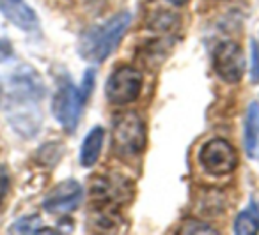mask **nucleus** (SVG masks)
<instances>
[{
	"label": "nucleus",
	"instance_id": "f3484780",
	"mask_svg": "<svg viewBox=\"0 0 259 235\" xmlns=\"http://www.w3.org/2000/svg\"><path fill=\"white\" fill-rule=\"evenodd\" d=\"M167 2H170V4H174V6H185L188 0H167Z\"/></svg>",
	"mask_w": 259,
	"mask_h": 235
},
{
	"label": "nucleus",
	"instance_id": "f8f14e48",
	"mask_svg": "<svg viewBox=\"0 0 259 235\" xmlns=\"http://www.w3.org/2000/svg\"><path fill=\"white\" fill-rule=\"evenodd\" d=\"M234 233L238 235H255L259 233V207L252 200L245 210L238 214L234 221Z\"/></svg>",
	"mask_w": 259,
	"mask_h": 235
},
{
	"label": "nucleus",
	"instance_id": "2eb2a0df",
	"mask_svg": "<svg viewBox=\"0 0 259 235\" xmlns=\"http://www.w3.org/2000/svg\"><path fill=\"white\" fill-rule=\"evenodd\" d=\"M183 233H217L215 230L208 226V224L201 223V221H190L183 226Z\"/></svg>",
	"mask_w": 259,
	"mask_h": 235
},
{
	"label": "nucleus",
	"instance_id": "1a4fd4ad",
	"mask_svg": "<svg viewBox=\"0 0 259 235\" xmlns=\"http://www.w3.org/2000/svg\"><path fill=\"white\" fill-rule=\"evenodd\" d=\"M0 13L18 29L25 32H34L39 27L36 11L25 0H0Z\"/></svg>",
	"mask_w": 259,
	"mask_h": 235
},
{
	"label": "nucleus",
	"instance_id": "6e6552de",
	"mask_svg": "<svg viewBox=\"0 0 259 235\" xmlns=\"http://www.w3.org/2000/svg\"><path fill=\"white\" fill-rule=\"evenodd\" d=\"M83 188L76 181H64L55 186L43 200V209L52 214H69L80 205Z\"/></svg>",
	"mask_w": 259,
	"mask_h": 235
},
{
	"label": "nucleus",
	"instance_id": "ddd939ff",
	"mask_svg": "<svg viewBox=\"0 0 259 235\" xmlns=\"http://www.w3.org/2000/svg\"><path fill=\"white\" fill-rule=\"evenodd\" d=\"M11 231H16V233H41V231H48V230H43V223H41L39 217L32 216V217H23L18 223H15L11 226Z\"/></svg>",
	"mask_w": 259,
	"mask_h": 235
},
{
	"label": "nucleus",
	"instance_id": "4468645a",
	"mask_svg": "<svg viewBox=\"0 0 259 235\" xmlns=\"http://www.w3.org/2000/svg\"><path fill=\"white\" fill-rule=\"evenodd\" d=\"M250 62H252V69H250V80L252 83H259V46L255 41L250 43Z\"/></svg>",
	"mask_w": 259,
	"mask_h": 235
},
{
	"label": "nucleus",
	"instance_id": "9b49d317",
	"mask_svg": "<svg viewBox=\"0 0 259 235\" xmlns=\"http://www.w3.org/2000/svg\"><path fill=\"white\" fill-rule=\"evenodd\" d=\"M245 150L248 157L255 156V150L259 147V104L250 103L247 108V117H245V133H243Z\"/></svg>",
	"mask_w": 259,
	"mask_h": 235
},
{
	"label": "nucleus",
	"instance_id": "f257e3e1",
	"mask_svg": "<svg viewBox=\"0 0 259 235\" xmlns=\"http://www.w3.org/2000/svg\"><path fill=\"white\" fill-rule=\"evenodd\" d=\"M130 23H132L130 13H119L108 22L91 27L80 37L78 53L87 62H94V64L105 62L119 46Z\"/></svg>",
	"mask_w": 259,
	"mask_h": 235
},
{
	"label": "nucleus",
	"instance_id": "20e7f679",
	"mask_svg": "<svg viewBox=\"0 0 259 235\" xmlns=\"http://www.w3.org/2000/svg\"><path fill=\"white\" fill-rule=\"evenodd\" d=\"M85 97V92L75 87L71 78L68 76L59 78L57 92H55L54 103H52V113L68 133H73L78 126Z\"/></svg>",
	"mask_w": 259,
	"mask_h": 235
},
{
	"label": "nucleus",
	"instance_id": "423d86ee",
	"mask_svg": "<svg viewBox=\"0 0 259 235\" xmlns=\"http://www.w3.org/2000/svg\"><path fill=\"white\" fill-rule=\"evenodd\" d=\"M142 90V75L132 66L117 68L107 80L105 94L114 104H128L137 101Z\"/></svg>",
	"mask_w": 259,
	"mask_h": 235
},
{
	"label": "nucleus",
	"instance_id": "39448f33",
	"mask_svg": "<svg viewBox=\"0 0 259 235\" xmlns=\"http://www.w3.org/2000/svg\"><path fill=\"white\" fill-rule=\"evenodd\" d=\"M199 163L209 175L233 173L238 166V152L229 142L222 138H213L206 142L199 150Z\"/></svg>",
	"mask_w": 259,
	"mask_h": 235
},
{
	"label": "nucleus",
	"instance_id": "7ed1b4c3",
	"mask_svg": "<svg viewBox=\"0 0 259 235\" xmlns=\"http://www.w3.org/2000/svg\"><path fill=\"white\" fill-rule=\"evenodd\" d=\"M114 152L121 159H135L146 149V126L144 121L134 111L119 113L112 129Z\"/></svg>",
	"mask_w": 259,
	"mask_h": 235
},
{
	"label": "nucleus",
	"instance_id": "0eeeda50",
	"mask_svg": "<svg viewBox=\"0 0 259 235\" xmlns=\"http://www.w3.org/2000/svg\"><path fill=\"white\" fill-rule=\"evenodd\" d=\"M213 69L226 83H238L245 75V55L233 41L219 43L213 50Z\"/></svg>",
	"mask_w": 259,
	"mask_h": 235
},
{
	"label": "nucleus",
	"instance_id": "dca6fc26",
	"mask_svg": "<svg viewBox=\"0 0 259 235\" xmlns=\"http://www.w3.org/2000/svg\"><path fill=\"white\" fill-rule=\"evenodd\" d=\"M13 53L11 46H9V43L6 39H0V61H6V58H9Z\"/></svg>",
	"mask_w": 259,
	"mask_h": 235
},
{
	"label": "nucleus",
	"instance_id": "9d476101",
	"mask_svg": "<svg viewBox=\"0 0 259 235\" xmlns=\"http://www.w3.org/2000/svg\"><path fill=\"white\" fill-rule=\"evenodd\" d=\"M105 131L103 128L96 126L93 128L82 142V149H80V164L83 168H91L98 163V157L101 152V145H103Z\"/></svg>",
	"mask_w": 259,
	"mask_h": 235
},
{
	"label": "nucleus",
	"instance_id": "f03ea898",
	"mask_svg": "<svg viewBox=\"0 0 259 235\" xmlns=\"http://www.w3.org/2000/svg\"><path fill=\"white\" fill-rule=\"evenodd\" d=\"M45 96L43 82L29 66L20 68L15 75L0 80V106H22L25 103H37Z\"/></svg>",
	"mask_w": 259,
	"mask_h": 235
}]
</instances>
